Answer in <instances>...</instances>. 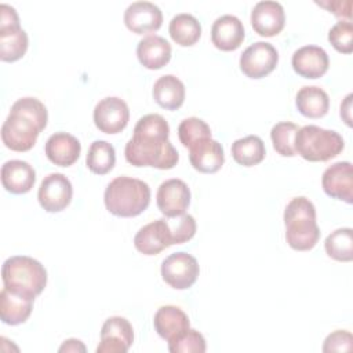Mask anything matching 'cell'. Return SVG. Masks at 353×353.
Instances as JSON below:
<instances>
[{"label": "cell", "mask_w": 353, "mask_h": 353, "mask_svg": "<svg viewBox=\"0 0 353 353\" xmlns=\"http://www.w3.org/2000/svg\"><path fill=\"white\" fill-rule=\"evenodd\" d=\"M170 125L157 113L142 116L135 127L131 139L125 143V160L135 167H154L171 170L179 160L178 150L168 141Z\"/></svg>", "instance_id": "obj_1"}, {"label": "cell", "mask_w": 353, "mask_h": 353, "mask_svg": "<svg viewBox=\"0 0 353 353\" xmlns=\"http://www.w3.org/2000/svg\"><path fill=\"white\" fill-rule=\"evenodd\" d=\"M103 201L106 210L116 216H137L149 207L150 188L146 182L137 178L116 176L108 183Z\"/></svg>", "instance_id": "obj_2"}, {"label": "cell", "mask_w": 353, "mask_h": 353, "mask_svg": "<svg viewBox=\"0 0 353 353\" xmlns=\"http://www.w3.org/2000/svg\"><path fill=\"white\" fill-rule=\"evenodd\" d=\"M285 240L292 250L309 251L319 239L320 229L316 221L314 204L303 197H294L284 210Z\"/></svg>", "instance_id": "obj_3"}, {"label": "cell", "mask_w": 353, "mask_h": 353, "mask_svg": "<svg viewBox=\"0 0 353 353\" xmlns=\"http://www.w3.org/2000/svg\"><path fill=\"white\" fill-rule=\"evenodd\" d=\"M294 148L295 153L307 161H328L343 150L345 141L334 130L309 124L298 128Z\"/></svg>", "instance_id": "obj_4"}, {"label": "cell", "mask_w": 353, "mask_h": 353, "mask_svg": "<svg viewBox=\"0 0 353 353\" xmlns=\"http://www.w3.org/2000/svg\"><path fill=\"white\" fill-rule=\"evenodd\" d=\"M1 280L4 287L37 296L47 284V270L32 256L15 255L4 261Z\"/></svg>", "instance_id": "obj_5"}, {"label": "cell", "mask_w": 353, "mask_h": 353, "mask_svg": "<svg viewBox=\"0 0 353 353\" xmlns=\"http://www.w3.org/2000/svg\"><path fill=\"white\" fill-rule=\"evenodd\" d=\"M40 132L41 128L33 120L10 110L1 125V141L14 152H28L34 146Z\"/></svg>", "instance_id": "obj_6"}, {"label": "cell", "mask_w": 353, "mask_h": 353, "mask_svg": "<svg viewBox=\"0 0 353 353\" xmlns=\"http://www.w3.org/2000/svg\"><path fill=\"white\" fill-rule=\"evenodd\" d=\"M200 273L197 259L183 251L168 255L161 262L163 280L175 290H186L192 287Z\"/></svg>", "instance_id": "obj_7"}, {"label": "cell", "mask_w": 353, "mask_h": 353, "mask_svg": "<svg viewBox=\"0 0 353 353\" xmlns=\"http://www.w3.org/2000/svg\"><path fill=\"white\" fill-rule=\"evenodd\" d=\"M279 62L277 50L266 41L248 46L240 55V69L250 79H262L272 73Z\"/></svg>", "instance_id": "obj_8"}, {"label": "cell", "mask_w": 353, "mask_h": 353, "mask_svg": "<svg viewBox=\"0 0 353 353\" xmlns=\"http://www.w3.org/2000/svg\"><path fill=\"white\" fill-rule=\"evenodd\" d=\"M72 194L73 188L68 176L61 172H52L41 181L37 199L47 212H59L69 205Z\"/></svg>", "instance_id": "obj_9"}, {"label": "cell", "mask_w": 353, "mask_h": 353, "mask_svg": "<svg viewBox=\"0 0 353 353\" xmlns=\"http://www.w3.org/2000/svg\"><path fill=\"white\" fill-rule=\"evenodd\" d=\"M130 120V109L124 99L119 97H106L94 108V123L101 132H121Z\"/></svg>", "instance_id": "obj_10"}, {"label": "cell", "mask_w": 353, "mask_h": 353, "mask_svg": "<svg viewBox=\"0 0 353 353\" xmlns=\"http://www.w3.org/2000/svg\"><path fill=\"white\" fill-rule=\"evenodd\" d=\"M134 342L131 323L121 316L106 319L101 328V342L97 353H125Z\"/></svg>", "instance_id": "obj_11"}, {"label": "cell", "mask_w": 353, "mask_h": 353, "mask_svg": "<svg viewBox=\"0 0 353 353\" xmlns=\"http://www.w3.org/2000/svg\"><path fill=\"white\" fill-rule=\"evenodd\" d=\"M156 203L165 218L183 215L190 204V190L182 179H167L157 189Z\"/></svg>", "instance_id": "obj_12"}, {"label": "cell", "mask_w": 353, "mask_h": 353, "mask_svg": "<svg viewBox=\"0 0 353 353\" xmlns=\"http://www.w3.org/2000/svg\"><path fill=\"white\" fill-rule=\"evenodd\" d=\"M321 186L325 194L332 199L342 200L347 204L353 203V170L350 161H336L331 164L321 176Z\"/></svg>", "instance_id": "obj_13"}, {"label": "cell", "mask_w": 353, "mask_h": 353, "mask_svg": "<svg viewBox=\"0 0 353 353\" xmlns=\"http://www.w3.org/2000/svg\"><path fill=\"white\" fill-rule=\"evenodd\" d=\"M134 245L143 255H157L170 245H174L167 219L160 218L142 226L134 237Z\"/></svg>", "instance_id": "obj_14"}, {"label": "cell", "mask_w": 353, "mask_h": 353, "mask_svg": "<svg viewBox=\"0 0 353 353\" xmlns=\"http://www.w3.org/2000/svg\"><path fill=\"white\" fill-rule=\"evenodd\" d=\"M34 295L3 287L0 292V317L7 325L25 323L33 309Z\"/></svg>", "instance_id": "obj_15"}, {"label": "cell", "mask_w": 353, "mask_h": 353, "mask_svg": "<svg viewBox=\"0 0 353 353\" xmlns=\"http://www.w3.org/2000/svg\"><path fill=\"white\" fill-rule=\"evenodd\" d=\"M252 29L263 37L279 34L285 25L284 8L279 1H258L251 11Z\"/></svg>", "instance_id": "obj_16"}, {"label": "cell", "mask_w": 353, "mask_h": 353, "mask_svg": "<svg viewBox=\"0 0 353 353\" xmlns=\"http://www.w3.org/2000/svg\"><path fill=\"white\" fill-rule=\"evenodd\" d=\"M124 23L137 34L152 33L160 29L163 12L154 3L134 1L124 11Z\"/></svg>", "instance_id": "obj_17"}, {"label": "cell", "mask_w": 353, "mask_h": 353, "mask_svg": "<svg viewBox=\"0 0 353 353\" xmlns=\"http://www.w3.org/2000/svg\"><path fill=\"white\" fill-rule=\"evenodd\" d=\"M245 37L243 22L232 14L218 17L211 26V41L221 51L237 50Z\"/></svg>", "instance_id": "obj_18"}, {"label": "cell", "mask_w": 353, "mask_h": 353, "mask_svg": "<svg viewBox=\"0 0 353 353\" xmlns=\"http://www.w3.org/2000/svg\"><path fill=\"white\" fill-rule=\"evenodd\" d=\"M295 73L305 79H319L324 76L330 66V59L324 48L319 46H303L292 54L291 59Z\"/></svg>", "instance_id": "obj_19"}, {"label": "cell", "mask_w": 353, "mask_h": 353, "mask_svg": "<svg viewBox=\"0 0 353 353\" xmlns=\"http://www.w3.org/2000/svg\"><path fill=\"white\" fill-rule=\"evenodd\" d=\"M81 145L79 139L69 132H55L52 134L44 146V153L47 159L59 167H69L77 161L80 157Z\"/></svg>", "instance_id": "obj_20"}, {"label": "cell", "mask_w": 353, "mask_h": 353, "mask_svg": "<svg viewBox=\"0 0 353 353\" xmlns=\"http://www.w3.org/2000/svg\"><path fill=\"white\" fill-rule=\"evenodd\" d=\"M189 160L196 171L214 174L219 171L225 163L223 148L212 138L203 139L189 148Z\"/></svg>", "instance_id": "obj_21"}, {"label": "cell", "mask_w": 353, "mask_h": 353, "mask_svg": "<svg viewBox=\"0 0 353 353\" xmlns=\"http://www.w3.org/2000/svg\"><path fill=\"white\" fill-rule=\"evenodd\" d=\"M36 182L34 168L23 160H8L1 165L3 188L12 194L30 192Z\"/></svg>", "instance_id": "obj_22"}, {"label": "cell", "mask_w": 353, "mask_h": 353, "mask_svg": "<svg viewBox=\"0 0 353 353\" xmlns=\"http://www.w3.org/2000/svg\"><path fill=\"white\" fill-rule=\"evenodd\" d=\"M171 44L161 36L149 34L139 40L137 57L142 66L150 70L161 69L171 59Z\"/></svg>", "instance_id": "obj_23"}, {"label": "cell", "mask_w": 353, "mask_h": 353, "mask_svg": "<svg viewBox=\"0 0 353 353\" xmlns=\"http://www.w3.org/2000/svg\"><path fill=\"white\" fill-rule=\"evenodd\" d=\"M153 325L159 336L167 342L182 334L190 327L188 314L178 306L165 305L157 309L153 317Z\"/></svg>", "instance_id": "obj_24"}, {"label": "cell", "mask_w": 353, "mask_h": 353, "mask_svg": "<svg viewBox=\"0 0 353 353\" xmlns=\"http://www.w3.org/2000/svg\"><path fill=\"white\" fill-rule=\"evenodd\" d=\"M156 103L167 110H176L185 101V85L174 74H164L159 77L152 91Z\"/></svg>", "instance_id": "obj_25"}, {"label": "cell", "mask_w": 353, "mask_h": 353, "mask_svg": "<svg viewBox=\"0 0 353 353\" xmlns=\"http://www.w3.org/2000/svg\"><path fill=\"white\" fill-rule=\"evenodd\" d=\"M295 105L298 112L305 117L320 119L330 109V97L320 87L305 85L296 92Z\"/></svg>", "instance_id": "obj_26"}, {"label": "cell", "mask_w": 353, "mask_h": 353, "mask_svg": "<svg viewBox=\"0 0 353 353\" xmlns=\"http://www.w3.org/2000/svg\"><path fill=\"white\" fill-rule=\"evenodd\" d=\"M28 34L18 26L0 28V59L4 62H15L21 59L28 50Z\"/></svg>", "instance_id": "obj_27"}, {"label": "cell", "mask_w": 353, "mask_h": 353, "mask_svg": "<svg viewBox=\"0 0 353 353\" xmlns=\"http://www.w3.org/2000/svg\"><path fill=\"white\" fill-rule=\"evenodd\" d=\"M168 32L171 39L182 47H190L196 44L201 36V25L192 14L181 12L172 17L170 21Z\"/></svg>", "instance_id": "obj_28"}, {"label": "cell", "mask_w": 353, "mask_h": 353, "mask_svg": "<svg viewBox=\"0 0 353 353\" xmlns=\"http://www.w3.org/2000/svg\"><path fill=\"white\" fill-rule=\"evenodd\" d=\"M232 156L234 161L244 167H252L259 164L266 154L265 143L258 135H247L239 138L232 143Z\"/></svg>", "instance_id": "obj_29"}, {"label": "cell", "mask_w": 353, "mask_h": 353, "mask_svg": "<svg viewBox=\"0 0 353 353\" xmlns=\"http://www.w3.org/2000/svg\"><path fill=\"white\" fill-rule=\"evenodd\" d=\"M114 163L116 150L112 143L98 139L90 145L85 157V164L91 172L105 175L114 167Z\"/></svg>", "instance_id": "obj_30"}, {"label": "cell", "mask_w": 353, "mask_h": 353, "mask_svg": "<svg viewBox=\"0 0 353 353\" xmlns=\"http://www.w3.org/2000/svg\"><path fill=\"white\" fill-rule=\"evenodd\" d=\"M324 248L330 258L339 262H350L353 259L352 228H339L331 232L324 241Z\"/></svg>", "instance_id": "obj_31"}, {"label": "cell", "mask_w": 353, "mask_h": 353, "mask_svg": "<svg viewBox=\"0 0 353 353\" xmlns=\"http://www.w3.org/2000/svg\"><path fill=\"white\" fill-rule=\"evenodd\" d=\"M298 128L299 127L292 121H280L272 127L270 138L273 148L279 154L284 157H292L296 154L294 139Z\"/></svg>", "instance_id": "obj_32"}, {"label": "cell", "mask_w": 353, "mask_h": 353, "mask_svg": "<svg viewBox=\"0 0 353 353\" xmlns=\"http://www.w3.org/2000/svg\"><path fill=\"white\" fill-rule=\"evenodd\" d=\"M178 137L185 148H192L197 142L211 138V128L204 120L193 116L179 123Z\"/></svg>", "instance_id": "obj_33"}, {"label": "cell", "mask_w": 353, "mask_h": 353, "mask_svg": "<svg viewBox=\"0 0 353 353\" xmlns=\"http://www.w3.org/2000/svg\"><path fill=\"white\" fill-rule=\"evenodd\" d=\"M205 349L207 343L204 336L190 327L168 341V350L171 353H204Z\"/></svg>", "instance_id": "obj_34"}, {"label": "cell", "mask_w": 353, "mask_h": 353, "mask_svg": "<svg viewBox=\"0 0 353 353\" xmlns=\"http://www.w3.org/2000/svg\"><path fill=\"white\" fill-rule=\"evenodd\" d=\"M12 112L21 113L23 116H26L28 119L33 120L40 128L41 131L46 128L47 121H48V113H47V108L44 106V103L41 101H39L37 98L33 97H23L19 98L18 101H15L11 106Z\"/></svg>", "instance_id": "obj_35"}, {"label": "cell", "mask_w": 353, "mask_h": 353, "mask_svg": "<svg viewBox=\"0 0 353 353\" xmlns=\"http://www.w3.org/2000/svg\"><path fill=\"white\" fill-rule=\"evenodd\" d=\"M328 41L332 47L342 54L353 51V25L350 21L336 22L328 32Z\"/></svg>", "instance_id": "obj_36"}, {"label": "cell", "mask_w": 353, "mask_h": 353, "mask_svg": "<svg viewBox=\"0 0 353 353\" xmlns=\"http://www.w3.org/2000/svg\"><path fill=\"white\" fill-rule=\"evenodd\" d=\"M167 222L171 229L174 244H183L189 241L197 229L196 221L190 214H183L175 218H167Z\"/></svg>", "instance_id": "obj_37"}, {"label": "cell", "mask_w": 353, "mask_h": 353, "mask_svg": "<svg viewBox=\"0 0 353 353\" xmlns=\"http://www.w3.org/2000/svg\"><path fill=\"white\" fill-rule=\"evenodd\" d=\"M353 347V336L346 330H336L331 332L323 345V352H350Z\"/></svg>", "instance_id": "obj_38"}, {"label": "cell", "mask_w": 353, "mask_h": 353, "mask_svg": "<svg viewBox=\"0 0 353 353\" xmlns=\"http://www.w3.org/2000/svg\"><path fill=\"white\" fill-rule=\"evenodd\" d=\"M316 4L327 8L335 17L342 18L341 21L352 19V1L350 0H327V1H316Z\"/></svg>", "instance_id": "obj_39"}, {"label": "cell", "mask_w": 353, "mask_h": 353, "mask_svg": "<svg viewBox=\"0 0 353 353\" xmlns=\"http://www.w3.org/2000/svg\"><path fill=\"white\" fill-rule=\"evenodd\" d=\"M58 352H85V346L84 343L80 341V339H76V338H70V339H66L62 346L58 349Z\"/></svg>", "instance_id": "obj_40"}, {"label": "cell", "mask_w": 353, "mask_h": 353, "mask_svg": "<svg viewBox=\"0 0 353 353\" xmlns=\"http://www.w3.org/2000/svg\"><path fill=\"white\" fill-rule=\"evenodd\" d=\"M352 94H347L345 101L341 103V117L343 119V121L352 127V114H350V109H352Z\"/></svg>", "instance_id": "obj_41"}]
</instances>
